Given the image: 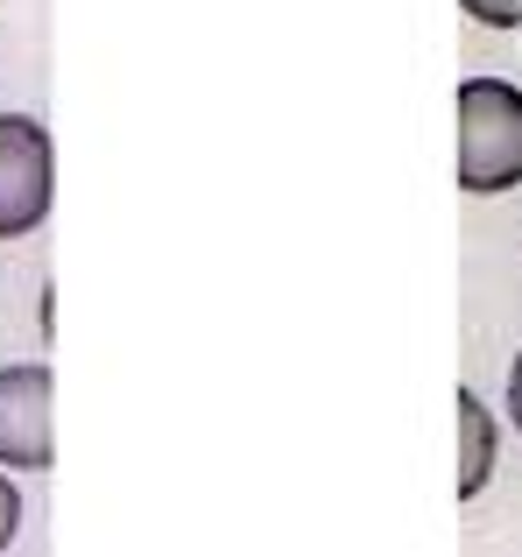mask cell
I'll return each mask as SVG.
<instances>
[{
    "instance_id": "1",
    "label": "cell",
    "mask_w": 522,
    "mask_h": 557,
    "mask_svg": "<svg viewBox=\"0 0 522 557\" xmlns=\"http://www.w3.org/2000/svg\"><path fill=\"white\" fill-rule=\"evenodd\" d=\"M522 184V85L467 78L459 85V190L495 198Z\"/></svg>"
},
{
    "instance_id": "2",
    "label": "cell",
    "mask_w": 522,
    "mask_h": 557,
    "mask_svg": "<svg viewBox=\"0 0 522 557\" xmlns=\"http://www.w3.org/2000/svg\"><path fill=\"white\" fill-rule=\"evenodd\" d=\"M57 198V149L50 127L28 113H0V240H22L50 219Z\"/></svg>"
},
{
    "instance_id": "3",
    "label": "cell",
    "mask_w": 522,
    "mask_h": 557,
    "mask_svg": "<svg viewBox=\"0 0 522 557\" xmlns=\"http://www.w3.org/2000/svg\"><path fill=\"white\" fill-rule=\"evenodd\" d=\"M50 395H57V381L42 360L0 368V466H22V473H50L57 466Z\"/></svg>"
},
{
    "instance_id": "4",
    "label": "cell",
    "mask_w": 522,
    "mask_h": 557,
    "mask_svg": "<svg viewBox=\"0 0 522 557\" xmlns=\"http://www.w3.org/2000/svg\"><path fill=\"white\" fill-rule=\"evenodd\" d=\"M495 480V423H487V403L473 388H459V494H481Z\"/></svg>"
},
{
    "instance_id": "5",
    "label": "cell",
    "mask_w": 522,
    "mask_h": 557,
    "mask_svg": "<svg viewBox=\"0 0 522 557\" xmlns=\"http://www.w3.org/2000/svg\"><path fill=\"white\" fill-rule=\"evenodd\" d=\"M481 28H522V0H459Z\"/></svg>"
},
{
    "instance_id": "6",
    "label": "cell",
    "mask_w": 522,
    "mask_h": 557,
    "mask_svg": "<svg viewBox=\"0 0 522 557\" xmlns=\"http://www.w3.org/2000/svg\"><path fill=\"white\" fill-rule=\"evenodd\" d=\"M14 530H22V494H14V480L0 473V557H8V544H14Z\"/></svg>"
},
{
    "instance_id": "7",
    "label": "cell",
    "mask_w": 522,
    "mask_h": 557,
    "mask_svg": "<svg viewBox=\"0 0 522 557\" xmlns=\"http://www.w3.org/2000/svg\"><path fill=\"white\" fill-rule=\"evenodd\" d=\"M509 417H515V431H522V354H515V368H509Z\"/></svg>"
}]
</instances>
